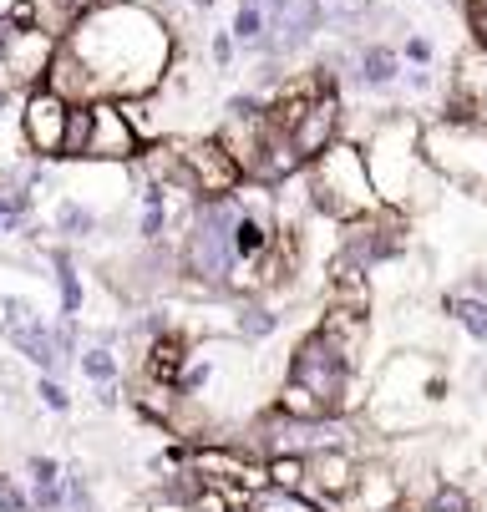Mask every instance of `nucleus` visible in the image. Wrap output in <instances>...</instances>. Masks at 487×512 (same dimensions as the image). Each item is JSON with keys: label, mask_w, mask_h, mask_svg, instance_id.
<instances>
[{"label": "nucleus", "mask_w": 487, "mask_h": 512, "mask_svg": "<svg viewBox=\"0 0 487 512\" xmlns=\"http://www.w3.org/2000/svg\"><path fill=\"white\" fill-rule=\"evenodd\" d=\"M87 66L97 97H153L178 61V31L148 0H102L61 36Z\"/></svg>", "instance_id": "f257e3e1"}, {"label": "nucleus", "mask_w": 487, "mask_h": 512, "mask_svg": "<svg viewBox=\"0 0 487 512\" xmlns=\"http://www.w3.org/2000/svg\"><path fill=\"white\" fill-rule=\"evenodd\" d=\"M361 148H366V168H371V183H376L381 203L406 208V213L437 203V188L447 178L422 153V117H416V112L386 107L371 122V132L361 137Z\"/></svg>", "instance_id": "f03ea898"}, {"label": "nucleus", "mask_w": 487, "mask_h": 512, "mask_svg": "<svg viewBox=\"0 0 487 512\" xmlns=\"http://www.w3.org/2000/svg\"><path fill=\"white\" fill-rule=\"evenodd\" d=\"M305 188H310L315 213L320 218H335V224H351V218L381 208V193H376L371 168H366V148H361L356 137L330 142V148L305 168Z\"/></svg>", "instance_id": "7ed1b4c3"}, {"label": "nucleus", "mask_w": 487, "mask_h": 512, "mask_svg": "<svg viewBox=\"0 0 487 512\" xmlns=\"http://www.w3.org/2000/svg\"><path fill=\"white\" fill-rule=\"evenodd\" d=\"M422 153L447 183L487 193V122L482 117H432V122H422Z\"/></svg>", "instance_id": "20e7f679"}, {"label": "nucleus", "mask_w": 487, "mask_h": 512, "mask_svg": "<svg viewBox=\"0 0 487 512\" xmlns=\"http://www.w3.org/2000/svg\"><path fill=\"white\" fill-rule=\"evenodd\" d=\"M285 381L305 386L330 416H345V411L356 406V365L340 360V355L320 340V330H310V335L295 340L290 365H285Z\"/></svg>", "instance_id": "39448f33"}, {"label": "nucleus", "mask_w": 487, "mask_h": 512, "mask_svg": "<svg viewBox=\"0 0 487 512\" xmlns=\"http://www.w3.org/2000/svg\"><path fill=\"white\" fill-rule=\"evenodd\" d=\"M137 153H143V137L127 122L122 102L117 97H97L87 102V148L77 163H117V168H132Z\"/></svg>", "instance_id": "423d86ee"}, {"label": "nucleus", "mask_w": 487, "mask_h": 512, "mask_svg": "<svg viewBox=\"0 0 487 512\" xmlns=\"http://www.w3.org/2000/svg\"><path fill=\"white\" fill-rule=\"evenodd\" d=\"M66 127H72V102L51 87H31L21 92V132H26V148L41 163H61L66 148Z\"/></svg>", "instance_id": "0eeeda50"}, {"label": "nucleus", "mask_w": 487, "mask_h": 512, "mask_svg": "<svg viewBox=\"0 0 487 512\" xmlns=\"http://www.w3.org/2000/svg\"><path fill=\"white\" fill-rule=\"evenodd\" d=\"M178 148H183V163H188V178H193V193L198 198H229L239 193L249 178L239 168V158L219 142V132H208V137H178Z\"/></svg>", "instance_id": "6e6552de"}, {"label": "nucleus", "mask_w": 487, "mask_h": 512, "mask_svg": "<svg viewBox=\"0 0 487 512\" xmlns=\"http://www.w3.org/2000/svg\"><path fill=\"white\" fill-rule=\"evenodd\" d=\"M290 137H295V148H300V158H305V168L330 148V142H340L345 137V97H340V87H325V92H315L310 102H305V112H300V122L290 127Z\"/></svg>", "instance_id": "1a4fd4ad"}, {"label": "nucleus", "mask_w": 487, "mask_h": 512, "mask_svg": "<svg viewBox=\"0 0 487 512\" xmlns=\"http://www.w3.org/2000/svg\"><path fill=\"white\" fill-rule=\"evenodd\" d=\"M56 46H61V36H51L46 26H21L16 41L6 46V56H0L6 82H11L16 92L46 87V71H51V61H56Z\"/></svg>", "instance_id": "9d476101"}, {"label": "nucleus", "mask_w": 487, "mask_h": 512, "mask_svg": "<svg viewBox=\"0 0 487 512\" xmlns=\"http://www.w3.org/2000/svg\"><path fill=\"white\" fill-rule=\"evenodd\" d=\"M401 71H406V61H401V51L391 41H366L340 77H345V87H351V92L386 97L391 87H401Z\"/></svg>", "instance_id": "9b49d317"}, {"label": "nucleus", "mask_w": 487, "mask_h": 512, "mask_svg": "<svg viewBox=\"0 0 487 512\" xmlns=\"http://www.w3.org/2000/svg\"><path fill=\"white\" fill-rule=\"evenodd\" d=\"M320 340L340 355V360H351V365H361V355H366V340H371V320L361 315V310H345V305H330L325 315H320Z\"/></svg>", "instance_id": "f8f14e48"}, {"label": "nucleus", "mask_w": 487, "mask_h": 512, "mask_svg": "<svg viewBox=\"0 0 487 512\" xmlns=\"http://www.w3.org/2000/svg\"><path fill=\"white\" fill-rule=\"evenodd\" d=\"M102 224H107V218L97 208H87L82 198H72V193H61L51 203V234H61V239H77V244L82 239H97Z\"/></svg>", "instance_id": "ddd939ff"}, {"label": "nucleus", "mask_w": 487, "mask_h": 512, "mask_svg": "<svg viewBox=\"0 0 487 512\" xmlns=\"http://www.w3.org/2000/svg\"><path fill=\"white\" fill-rule=\"evenodd\" d=\"M51 279H56V295H61V315H77L82 320V305H87V284H82V269L72 259V249H51Z\"/></svg>", "instance_id": "4468645a"}, {"label": "nucleus", "mask_w": 487, "mask_h": 512, "mask_svg": "<svg viewBox=\"0 0 487 512\" xmlns=\"http://www.w3.org/2000/svg\"><path fill=\"white\" fill-rule=\"evenodd\" d=\"M31 148H26V132H21V102L16 107H0V173H21L31 168Z\"/></svg>", "instance_id": "2eb2a0df"}, {"label": "nucleus", "mask_w": 487, "mask_h": 512, "mask_svg": "<svg viewBox=\"0 0 487 512\" xmlns=\"http://www.w3.org/2000/svg\"><path fill=\"white\" fill-rule=\"evenodd\" d=\"M442 310H447V320H457L477 345H487V295H472V289H452V295H442Z\"/></svg>", "instance_id": "dca6fc26"}, {"label": "nucleus", "mask_w": 487, "mask_h": 512, "mask_svg": "<svg viewBox=\"0 0 487 512\" xmlns=\"http://www.w3.org/2000/svg\"><path fill=\"white\" fill-rule=\"evenodd\" d=\"M274 330H280V315H274V305H269L264 295L239 305V315H234V335H239L244 345H254V340H269Z\"/></svg>", "instance_id": "f3484780"}, {"label": "nucleus", "mask_w": 487, "mask_h": 512, "mask_svg": "<svg viewBox=\"0 0 487 512\" xmlns=\"http://www.w3.org/2000/svg\"><path fill=\"white\" fill-rule=\"evenodd\" d=\"M77 365H82V376L92 381V386H112L117 381V350H112V340H92L87 350H77Z\"/></svg>", "instance_id": "a211bd4d"}, {"label": "nucleus", "mask_w": 487, "mask_h": 512, "mask_svg": "<svg viewBox=\"0 0 487 512\" xmlns=\"http://www.w3.org/2000/svg\"><path fill=\"white\" fill-rule=\"evenodd\" d=\"M249 512H325L310 492H285V487H259Z\"/></svg>", "instance_id": "6ab92c4d"}, {"label": "nucleus", "mask_w": 487, "mask_h": 512, "mask_svg": "<svg viewBox=\"0 0 487 512\" xmlns=\"http://www.w3.org/2000/svg\"><path fill=\"white\" fill-rule=\"evenodd\" d=\"M269 487L310 492V462H305L300 452H280V457H269Z\"/></svg>", "instance_id": "aec40b11"}, {"label": "nucleus", "mask_w": 487, "mask_h": 512, "mask_svg": "<svg viewBox=\"0 0 487 512\" xmlns=\"http://www.w3.org/2000/svg\"><path fill=\"white\" fill-rule=\"evenodd\" d=\"M264 26H269V16H264V6H239L234 11V41L244 46V51H259V41H264Z\"/></svg>", "instance_id": "412c9836"}, {"label": "nucleus", "mask_w": 487, "mask_h": 512, "mask_svg": "<svg viewBox=\"0 0 487 512\" xmlns=\"http://www.w3.org/2000/svg\"><path fill=\"white\" fill-rule=\"evenodd\" d=\"M416 512H472V497L457 487V482H437L432 487V497L416 507Z\"/></svg>", "instance_id": "4be33fe9"}, {"label": "nucleus", "mask_w": 487, "mask_h": 512, "mask_svg": "<svg viewBox=\"0 0 487 512\" xmlns=\"http://www.w3.org/2000/svg\"><path fill=\"white\" fill-rule=\"evenodd\" d=\"M36 396H41V406H46V411H61V416L72 411V391H66V381H61V376H41V381H36Z\"/></svg>", "instance_id": "5701e85b"}, {"label": "nucleus", "mask_w": 487, "mask_h": 512, "mask_svg": "<svg viewBox=\"0 0 487 512\" xmlns=\"http://www.w3.org/2000/svg\"><path fill=\"white\" fill-rule=\"evenodd\" d=\"M234 56H239L234 31H214V36H208V61H214V71H234Z\"/></svg>", "instance_id": "b1692460"}, {"label": "nucleus", "mask_w": 487, "mask_h": 512, "mask_svg": "<svg viewBox=\"0 0 487 512\" xmlns=\"http://www.w3.org/2000/svg\"><path fill=\"white\" fill-rule=\"evenodd\" d=\"M0 512H36L31 492H26L16 477H6V472H0Z\"/></svg>", "instance_id": "393cba45"}, {"label": "nucleus", "mask_w": 487, "mask_h": 512, "mask_svg": "<svg viewBox=\"0 0 487 512\" xmlns=\"http://www.w3.org/2000/svg\"><path fill=\"white\" fill-rule=\"evenodd\" d=\"M432 56H437V46H432V36H422V31H411V36L401 41V61H406V66H432Z\"/></svg>", "instance_id": "a878e982"}, {"label": "nucleus", "mask_w": 487, "mask_h": 512, "mask_svg": "<svg viewBox=\"0 0 487 512\" xmlns=\"http://www.w3.org/2000/svg\"><path fill=\"white\" fill-rule=\"evenodd\" d=\"M462 16H467V31L477 46H487V0H462Z\"/></svg>", "instance_id": "bb28decb"}, {"label": "nucleus", "mask_w": 487, "mask_h": 512, "mask_svg": "<svg viewBox=\"0 0 487 512\" xmlns=\"http://www.w3.org/2000/svg\"><path fill=\"white\" fill-rule=\"evenodd\" d=\"M16 31H21V21L11 11H0V56H6V46L16 41Z\"/></svg>", "instance_id": "cd10ccee"}, {"label": "nucleus", "mask_w": 487, "mask_h": 512, "mask_svg": "<svg viewBox=\"0 0 487 512\" xmlns=\"http://www.w3.org/2000/svg\"><path fill=\"white\" fill-rule=\"evenodd\" d=\"M239 6H264V0H239Z\"/></svg>", "instance_id": "c85d7f7f"}, {"label": "nucleus", "mask_w": 487, "mask_h": 512, "mask_svg": "<svg viewBox=\"0 0 487 512\" xmlns=\"http://www.w3.org/2000/svg\"><path fill=\"white\" fill-rule=\"evenodd\" d=\"M137 512H148V507H137Z\"/></svg>", "instance_id": "c756f323"}, {"label": "nucleus", "mask_w": 487, "mask_h": 512, "mask_svg": "<svg viewBox=\"0 0 487 512\" xmlns=\"http://www.w3.org/2000/svg\"><path fill=\"white\" fill-rule=\"evenodd\" d=\"M0 77H6V71H0Z\"/></svg>", "instance_id": "7c9ffc66"}]
</instances>
